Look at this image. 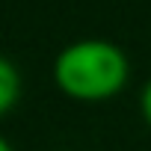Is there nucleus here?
<instances>
[{
  "label": "nucleus",
  "instance_id": "nucleus-4",
  "mask_svg": "<svg viewBox=\"0 0 151 151\" xmlns=\"http://www.w3.org/2000/svg\"><path fill=\"white\" fill-rule=\"evenodd\" d=\"M0 151H12V145H9V139H3V136H0Z\"/></svg>",
  "mask_w": 151,
  "mask_h": 151
},
{
  "label": "nucleus",
  "instance_id": "nucleus-1",
  "mask_svg": "<svg viewBox=\"0 0 151 151\" xmlns=\"http://www.w3.org/2000/svg\"><path fill=\"white\" fill-rule=\"evenodd\" d=\"M130 77L127 56L119 45L104 39H83L59 50L53 62V80L65 98L74 101H110L116 98Z\"/></svg>",
  "mask_w": 151,
  "mask_h": 151
},
{
  "label": "nucleus",
  "instance_id": "nucleus-2",
  "mask_svg": "<svg viewBox=\"0 0 151 151\" xmlns=\"http://www.w3.org/2000/svg\"><path fill=\"white\" fill-rule=\"evenodd\" d=\"M18 95H21V74L6 56H0V119L18 104Z\"/></svg>",
  "mask_w": 151,
  "mask_h": 151
},
{
  "label": "nucleus",
  "instance_id": "nucleus-3",
  "mask_svg": "<svg viewBox=\"0 0 151 151\" xmlns=\"http://www.w3.org/2000/svg\"><path fill=\"white\" fill-rule=\"evenodd\" d=\"M139 113H142L145 124L151 127V80L145 83V89H142V95H139Z\"/></svg>",
  "mask_w": 151,
  "mask_h": 151
}]
</instances>
